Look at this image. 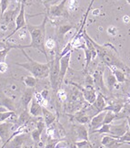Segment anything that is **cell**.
<instances>
[{"mask_svg":"<svg viewBox=\"0 0 130 148\" xmlns=\"http://www.w3.org/2000/svg\"><path fill=\"white\" fill-rule=\"evenodd\" d=\"M27 139H28L27 134H25V133L19 134L18 135L14 136V137L8 142V144L7 145L8 148H23V145H25Z\"/></svg>","mask_w":130,"mask_h":148,"instance_id":"cell-12","label":"cell"},{"mask_svg":"<svg viewBox=\"0 0 130 148\" xmlns=\"http://www.w3.org/2000/svg\"><path fill=\"white\" fill-rule=\"evenodd\" d=\"M108 70H109V69H108ZM109 71H110V73H109V74H107V76H106V79H105V83H106V88L108 89L109 92H112V90H114V88L116 87V84L117 81H116V79L115 75L111 72L110 70H109Z\"/></svg>","mask_w":130,"mask_h":148,"instance_id":"cell-26","label":"cell"},{"mask_svg":"<svg viewBox=\"0 0 130 148\" xmlns=\"http://www.w3.org/2000/svg\"><path fill=\"white\" fill-rule=\"evenodd\" d=\"M108 69L115 75L117 82L124 83V82H126L128 81V79H127V77H126V74H125V71H124L118 69V68H116V67H109Z\"/></svg>","mask_w":130,"mask_h":148,"instance_id":"cell-25","label":"cell"},{"mask_svg":"<svg viewBox=\"0 0 130 148\" xmlns=\"http://www.w3.org/2000/svg\"><path fill=\"white\" fill-rule=\"evenodd\" d=\"M9 4H10V0H1V2H0V5H1V16L4 15L5 11L7 10ZM1 16H0V18H1Z\"/></svg>","mask_w":130,"mask_h":148,"instance_id":"cell-39","label":"cell"},{"mask_svg":"<svg viewBox=\"0 0 130 148\" xmlns=\"http://www.w3.org/2000/svg\"><path fill=\"white\" fill-rule=\"evenodd\" d=\"M129 129L128 127V123H127V120L124 121L122 123L120 124H116V125H114L111 123V126H110V133L109 134L112 135L113 137H115L116 139H118L122 136L124 134H125L127 131Z\"/></svg>","mask_w":130,"mask_h":148,"instance_id":"cell-10","label":"cell"},{"mask_svg":"<svg viewBox=\"0 0 130 148\" xmlns=\"http://www.w3.org/2000/svg\"><path fill=\"white\" fill-rule=\"evenodd\" d=\"M90 41L92 42L94 47L97 50L98 56L103 64H105L107 67H116L124 71H130V68L125 64V62H123L120 58L118 57V54L116 52V49L112 46L111 44H105V45H99L98 43L95 42L94 39L89 37Z\"/></svg>","mask_w":130,"mask_h":148,"instance_id":"cell-2","label":"cell"},{"mask_svg":"<svg viewBox=\"0 0 130 148\" xmlns=\"http://www.w3.org/2000/svg\"><path fill=\"white\" fill-rule=\"evenodd\" d=\"M42 118L45 122L47 127L51 126V125L56 122V116L52 112L47 109V107H43V112H42Z\"/></svg>","mask_w":130,"mask_h":148,"instance_id":"cell-23","label":"cell"},{"mask_svg":"<svg viewBox=\"0 0 130 148\" xmlns=\"http://www.w3.org/2000/svg\"><path fill=\"white\" fill-rule=\"evenodd\" d=\"M73 117H74V120H75L77 123H80V124H86V123H88L90 122V120H91V118H90V117L88 116V114L87 113L86 108H85V109L80 110L79 112H77Z\"/></svg>","mask_w":130,"mask_h":148,"instance_id":"cell-24","label":"cell"},{"mask_svg":"<svg viewBox=\"0 0 130 148\" xmlns=\"http://www.w3.org/2000/svg\"><path fill=\"white\" fill-rule=\"evenodd\" d=\"M106 111H103L99 113H98L97 115H95L94 117H92V119L89 122V128H90V134H91L93 131L97 130L98 128H100L103 125L104 123V118L106 115Z\"/></svg>","mask_w":130,"mask_h":148,"instance_id":"cell-15","label":"cell"},{"mask_svg":"<svg viewBox=\"0 0 130 148\" xmlns=\"http://www.w3.org/2000/svg\"><path fill=\"white\" fill-rule=\"evenodd\" d=\"M61 1L62 0H42L43 5H45V8H46V12L50 8V7L60 3Z\"/></svg>","mask_w":130,"mask_h":148,"instance_id":"cell-35","label":"cell"},{"mask_svg":"<svg viewBox=\"0 0 130 148\" xmlns=\"http://www.w3.org/2000/svg\"><path fill=\"white\" fill-rule=\"evenodd\" d=\"M7 69H8V66L5 62H0V72L5 73L7 71Z\"/></svg>","mask_w":130,"mask_h":148,"instance_id":"cell-40","label":"cell"},{"mask_svg":"<svg viewBox=\"0 0 130 148\" xmlns=\"http://www.w3.org/2000/svg\"><path fill=\"white\" fill-rule=\"evenodd\" d=\"M110 126H111V123L110 124H103L102 126H101L100 128L97 129L93 131V132L91 134H109L110 133Z\"/></svg>","mask_w":130,"mask_h":148,"instance_id":"cell-34","label":"cell"},{"mask_svg":"<svg viewBox=\"0 0 130 148\" xmlns=\"http://www.w3.org/2000/svg\"><path fill=\"white\" fill-rule=\"evenodd\" d=\"M23 82L27 88H35L37 83V79L32 75H28L24 78Z\"/></svg>","mask_w":130,"mask_h":148,"instance_id":"cell-31","label":"cell"},{"mask_svg":"<svg viewBox=\"0 0 130 148\" xmlns=\"http://www.w3.org/2000/svg\"><path fill=\"white\" fill-rule=\"evenodd\" d=\"M118 142L119 143H123L124 145L127 143V142H130V129H128L125 134L118 138Z\"/></svg>","mask_w":130,"mask_h":148,"instance_id":"cell-36","label":"cell"},{"mask_svg":"<svg viewBox=\"0 0 130 148\" xmlns=\"http://www.w3.org/2000/svg\"><path fill=\"white\" fill-rule=\"evenodd\" d=\"M29 1H30V0H21V2L22 3H25L26 5L27 4V2H29Z\"/></svg>","mask_w":130,"mask_h":148,"instance_id":"cell-43","label":"cell"},{"mask_svg":"<svg viewBox=\"0 0 130 148\" xmlns=\"http://www.w3.org/2000/svg\"><path fill=\"white\" fill-rule=\"evenodd\" d=\"M91 105L94 107V109L98 112V113L105 111V108L106 107L107 104H106V101L104 94L101 93V92H98L97 99H95V102Z\"/></svg>","mask_w":130,"mask_h":148,"instance_id":"cell-20","label":"cell"},{"mask_svg":"<svg viewBox=\"0 0 130 148\" xmlns=\"http://www.w3.org/2000/svg\"><path fill=\"white\" fill-rule=\"evenodd\" d=\"M75 144L77 145V148H94L93 145L90 143L89 140L76 141Z\"/></svg>","mask_w":130,"mask_h":148,"instance_id":"cell-33","label":"cell"},{"mask_svg":"<svg viewBox=\"0 0 130 148\" xmlns=\"http://www.w3.org/2000/svg\"><path fill=\"white\" fill-rule=\"evenodd\" d=\"M41 148H45V147H44V146H42V147H41Z\"/></svg>","mask_w":130,"mask_h":148,"instance_id":"cell-48","label":"cell"},{"mask_svg":"<svg viewBox=\"0 0 130 148\" xmlns=\"http://www.w3.org/2000/svg\"><path fill=\"white\" fill-rule=\"evenodd\" d=\"M31 119V114L28 112V110H24L20 113V115L18 118V126H21V125H24V124H27V123L30 121Z\"/></svg>","mask_w":130,"mask_h":148,"instance_id":"cell-30","label":"cell"},{"mask_svg":"<svg viewBox=\"0 0 130 148\" xmlns=\"http://www.w3.org/2000/svg\"><path fill=\"white\" fill-rule=\"evenodd\" d=\"M20 50L26 57L27 61L24 62V63L16 62V65L24 68L25 70L30 72L32 76L37 78V79H43L49 76V61L47 63H41V62L36 61L30 58V56L26 52L25 49H22Z\"/></svg>","mask_w":130,"mask_h":148,"instance_id":"cell-3","label":"cell"},{"mask_svg":"<svg viewBox=\"0 0 130 148\" xmlns=\"http://www.w3.org/2000/svg\"><path fill=\"white\" fill-rule=\"evenodd\" d=\"M105 64L101 62V64L97 68L93 74V79H94V86L95 90H98V92L103 94H106L109 92L108 89L106 88L105 79H104V71H105Z\"/></svg>","mask_w":130,"mask_h":148,"instance_id":"cell-5","label":"cell"},{"mask_svg":"<svg viewBox=\"0 0 130 148\" xmlns=\"http://www.w3.org/2000/svg\"><path fill=\"white\" fill-rule=\"evenodd\" d=\"M0 2H1V0H0ZM0 16H1V5H0Z\"/></svg>","mask_w":130,"mask_h":148,"instance_id":"cell-45","label":"cell"},{"mask_svg":"<svg viewBox=\"0 0 130 148\" xmlns=\"http://www.w3.org/2000/svg\"><path fill=\"white\" fill-rule=\"evenodd\" d=\"M104 148H107V147H104Z\"/></svg>","mask_w":130,"mask_h":148,"instance_id":"cell-49","label":"cell"},{"mask_svg":"<svg viewBox=\"0 0 130 148\" xmlns=\"http://www.w3.org/2000/svg\"><path fill=\"white\" fill-rule=\"evenodd\" d=\"M129 92H130V87H129Z\"/></svg>","mask_w":130,"mask_h":148,"instance_id":"cell-47","label":"cell"},{"mask_svg":"<svg viewBox=\"0 0 130 148\" xmlns=\"http://www.w3.org/2000/svg\"><path fill=\"white\" fill-rule=\"evenodd\" d=\"M48 20V16L47 14H45L44 19L41 24L39 25H32V24H26V29L30 35L31 42L29 45H18L16 44V49H35L38 51H40L46 57L47 62L48 60V55L46 49V28H47V23Z\"/></svg>","mask_w":130,"mask_h":148,"instance_id":"cell-1","label":"cell"},{"mask_svg":"<svg viewBox=\"0 0 130 148\" xmlns=\"http://www.w3.org/2000/svg\"><path fill=\"white\" fill-rule=\"evenodd\" d=\"M49 82L54 92L59 90L61 86L60 82V53L56 52L55 58L49 61Z\"/></svg>","mask_w":130,"mask_h":148,"instance_id":"cell-4","label":"cell"},{"mask_svg":"<svg viewBox=\"0 0 130 148\" xmlns=\"http://www.w3.org/2000/svg\"><path fill=\"white\" fill-rule=\"evenodd\" d=\"M74 133L77 141L81 140H89L88 139V130L85 126V124H76L74 125Z\"/></svg>","mask_w":130,"mask_h":148,"instance_id":"cell-17","label":"cell"},{"mask_svg":"<svg viewBox=\"0 0 130 148\" xmlns=\"http://www.w3.org/2000/svg\"><path fill=\"white\" fill-rule=\"evenodd\" d=\"M123 107H124V103L122 101H114L109 103L108 105H106V107L105 108V111H112L115 113H118L121 112Z\"/></svg>","mask_w":130,"mask_h":148,"instance_id":"cell-29","label":"cell"},{"mask_svg":"<svg viewBox=\"0 0 130 148\" xmlns=\"http://www.w3.org/2000/svg\"><path fill=\"white\" fill-rule=\"evenodd\" d=\"M2 143H3V141H2V139L0 138V148L2 147Z\"/></svg>","mask_w":130,"mask_h":148,"instance_id":"cell-44","label":"cell"},{"mask_svg":"<svg viewBox=\"0 0 130 148\" xmlns=\"http://www.w3.org/2000/svg\"><path fill=\"white\" fill-rule=\"evenodd\" d=\"M35 88H27L24 90V92L22 93L20 102L22 106L24 107V110H28V106H29L31 101L33 100L34 96H35Z\"/></svg>","mask_w":130,"mask_h":148,"instance_id":"cell-14","label":"cell"},{"mask_svg":"<svg viewBox=\"0 0 130 148\" xmlns=\"http://www.w3.org/2000/svg\"><path fill=\"white\" fill-rule=\"evenodd\" d=\"M123 143H119L118 139L113 137L112 135L107 134L104 135L102 140H101V145L103 147H107V148H119L121 145H123Z\"/></svg>","mask_w":130,"mask_h":148,"instance_id":"cell-16","label":"cell"},{"mask_svg":"<svg viewBox=\"0 0 130 148\" xmlns=\"http://www.w3.org/2000/svg\"><path fill=\"white\" fill-rule=\"evenodd\" d=\"M56 96H58V99L62 102L66 101V99H67V94L65 92V90H63V89H59L58 92H56Z\"/></svg>","mask_w":130,"mask_h":148,"instance_id":"cell-38","label":"cell"},{"mask_svg":"<svg viewBox=\"0 0 130 148\" xmlns=\"http://www.w3.org/2000/svg\"><path fill=\"white\" fill-rule=\"evenodd\" d=\"M28 112L33 117H42V112H43V106L39 103V102L34 97L29 104V109Z\"/></svg>","mask_w":130,"mask_h":148,"instance_id":"cell-18","label":"cell"},{"mask_svg":"<svg viewBox=\"0 0 130 148\" xmlns=\"http://www.w3.org/2000/svg\"><path fill=\"white\" fill-rule=\"evenodd\" d=\"M56 46H58V44H56V41L55 39H53L51 38L46 39V49H54Z\"/></svg>","mask_w":130,"mask_h":148,"instance_id":"cell-37","label":"cell"},{"mask_svg":"<svg viewBox=\"0 0 130 148\" xmlns=\"http://www.w3.org/2000/svg\"><path fill=\"white\" fill-rule=\"evenodd\" d=\"M15 24H16V27L15 29L12 31V33H10L9 35L5 38V40L8 39L10 37H12L13 35H15L16 33H18L20 29L24 27H26V4L25 3H20V9L19 12L16 16V18L15 19Z\"/></svg>","mask_w":130,"mask_h":148,"instance_id":"cell-8","label":"cell"},{"mask_svg":"<svg viewBox=\"0 0 130 148\" xmlns=\"http://www.w3.org/2000/svg\"><path fill=\"white\" fill-rule=\"evenodd\" d=\"M0 106L5 107L9 111H14L16 110V106L14 103V101L10 99L7 95H5L3 92H0Z\"/></svg>","mask_w":130,"mask_h":148,"instance_id":"cell-22","label":"cell"},{"mask_svg":"<svg viewBox=\"0 0 130 148\" xmlns=\"http://www.w3.org/2000/svg\"><path fill=\"white\" fill-rule=\"evenodd\" d=\"M127 3H128L129 5H130V0H127Z\"/></svg>","mask_w":130,"mask_h":148,"instance_id":"cell-46","label":"cell"},{"mask_svg":"<svg viewBox=\"0 0 130 148\" xmlns=\"http://www.w3.org/2000/svg\"><path fill=\"white\" fill-rule=\"evenodd\" d=\"M40 94L42 95V97L44 98V99H46V100H47V96H48V90H47V89H45V90H43L42 92H40Z\"/></svg>","mask_w":130,"mask_h":148,"instance_id":"cell-41","label":"cell"},{"mask_svg":"<svg viewBox=\"0 0 130 148\" xmlns=\"http://www.w3.org/2000/svg\"><path fill=\"white\" fill-rule=\"evenodd\" d=\"M74 85H76V86L81 90L85 101H86L88 104L94 103L95 99H97V96H98V93H97V92H95V88H87V87L82 88V87H79L77 84H74Z\"/></svg>","mask_w":130,"mask_h":148,"instance_id":"cell-11","label":"cell"},{"mask_svg":"<svg viewBox=\"0 0 130 148\" xmlns=\"http://www.w3.org/2000/svg\"><path fill=\"white\" fill-rule=\"evenodd\" d=\"M16 44H13V43H7L4 48L0 49V62H5V60H7V56L8 54V52L13 49H16Z\"/></svg>","mask_w":130,"mask_h":148,"instance_id":"cell-27","label":"cell"},{"mask_svg":"<svg viewBox=\"0 0 130 148\" xmlns=\"http://www.w3.org/2000/svg\"><path fill=\"white\" fill-rule=\"evenodd\" d=\"M127 123H128V127L130 129V117H127Z\"/></svg>","mask_w":130,"mask_h":148,"instance_id":"cell-42","label":"cell"},{"mask_svg":"<svg viewBox=\"0 0 130 148\" xmlns=\"http://www.w3.org/2000/svg\"><path fill=\"white\" fill-rule=\"evenodd\" d=\"M67 1L68 0H62L60 3L50 7L46 12L48 18H67L69 16L68 9L66 7Z\"/></svg>","mask_w":130,"mask_h":148,"instance_id":"cell-6","label":"cell"},{"mask_svg":"<svg viewBox=\"0 0 130 148\" xmlns=\"http://www.w3.org/2000/svg\"><path fill=\"white\" fill-rule=\"evenodd\" d=\"M19 9L20 8H16L15 10H7L4 13V15L1 16V18L2 21H3V24L5 26H7L8 24H10L11 22H13L14 19H16V16H18V12H19Z\"/></svg>","mask_w":130,"mask_h":148,"instance_id":"cell-21","label":"cell"},{"mask_svg":"<svg viewBox=\"0 0 130 148\" xmlns=\"http://www.w3.org/2000/svg\"><path fill=\"white\" fill-rule=\"evenodd\" d=\"M82 49L84 50V53H85V69L84 71H87V69L91 63L92 60H94L95 57L98 56L97 51H93L91 49H89L88 48H87V46H85L82 48Z\"/></svg>","mask_w":130,"mask_h":148,"instance_id":"cell-19","label":"cell"},{"mask_svg":"<svg viewBox=\"0 0 130 148\" xmlns=\"http://www.w3.org/2000/svg\"><path fill=\"white\" fill-rule=\"evenodd\" d=\"M16 115V112L14 111H9L5 107L0 106V123L7 121L12 116Z\"/></svg>","mask_w":130,"mask_h":148,"instance_id":"cell-28","label":"cell"},{"mask_svg":"<svg viewBox=\"0 0 130 148\" xmlns=\"http://www.w3.org/2000/svg\"><path fill=\"white\" fill-rule=\"evenodd\" d=\"M74 28V26L70 24H64V25H59L58 27H56V44H60L64 41L65 36L67 32H69L71 29Z\"/></svg>","mask_w":130,"mask_h":148,"instance_id":"cell-13","label":"cell"},{"mask_svg":"<svg viewBox=\"0 0 130 148\" xmlns=\"http://www.w3.org/2000/svg\"><path fill=\"white\" fill-rule=\"evenodd\" d=\"M16 126L18 127V125H16V123L7 121L0 123V138L3 141L1 148H5L7 145L10 136L12 135V133L16 131Z\"/></svg>","mask_w":130,"mask_h":148,"instance_id":"cell-7","label":"cell"},{"mask_svg":"<svg viewBox=\"0 0 130 148\" xmlns=\"http://www.w3.org/2000/svg\"><path fill=\"white\" fill-rule=\"evenodd\" d=\"M71 54H72V51L66 53L64 56L60 57V82H61V84L63 83L66 74L69 69Z\"/></svg>","mask_w":130,"mask_h":148,"instance_id":"cell-9","label":"cell"},{"mask_svg":"<svg viewBox=\"0 0 130 148\" xmlns=\"http://www.w3.org/2000/svg\"><path fill=\"white\" fill-rule=\"evenodd\" d=\"M115 120H116V113H115L112 111H106L103 124H110Z\"/></svg>","mask_w":130,"mask_h":148,"instance_id":"cell-32","label":"cell"}]
</instances>
